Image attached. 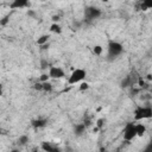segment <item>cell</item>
<instances>
[{
    "label": "cell",
    "instance_id": "10",
    "mask_svg": "<svg viewBox=\"0 0 152 152\" xmlns=\"http://www.w3.org/2000/svg\"><path fill=\"white\" fill-rule=\"evenodd\" d=\"M50 31L52 32V33H62V26L58 24V23H53V24H51V26H50Z\"/></svg>",
    "mask_w": 152,
    "mask_h": 152
},
{
    "label": "cell",
    "instance_id": "4",
    "mask_svg": "<svg viewBox=\"0 0 152 152\" xmlns=\"http://www.w3.org/2000/svg\"><path fill=\"white\" fill-rule=\"evenodd\" d=\"M122 137L125 141H132L134 138H137V128H135V124L129 121L125 125L124 129H122Z\"/></svg>",
    "mask_w": 152,
    "mask_h": 152
},
{
    "label": "cell",
    "instance_id": "8",
    "mask_svg": "<svg viewBox=\"0 0 152 152\" xmlns=\"http://www.w3.org/2000/svg\"><path fill=\"white\" fill-rule=\"evenodd\" d=\"M135 128H137V135L138 137H142L146 133V126L144 124H135Z\"/></svg>",
    "mask_w": 152,
    "mask_h": 152
},
{
    "label": "cell",
    "instance_id": "11",
    "mask_svg": "<svg viewBox=\"0 0 152 152\" xmlns=\"http://www.w3.org/2000/svg\"><path fill=\"white\" fill-rule=\"evenodd\" d=\"M140 8L142 11H147L150 8H152V0H141V6Z\"/></svg>",
    "mask_w": 152,
    "mask_h": 152
},
{
    "label": "cell",
    "instance_id": "18",
    "mask_svg": "<svg viewBox=\"0 0 152 152\" xmlns=\"http://www.w3.org/2000/svg\"><path fill=\"white\" fill-rule=\"evenodd\" d=\"M49 78H50L49 72H48V74H42L40 77H39V81H40V82H46V81H49Z\"/></svg>",
    "mask_w": 152,
    "mask_h": 152
},
{
    "label": "cell",
    "instance_id": "20",
    "mask_svg": "<svg viewBox=\"0 0 152 152\" xmlns=\"http://www.w3.org/2000/svg\"><path fill=\"white\" fill-rule=\"evenodd\" d=\"M103 121H104L103 119H99V120H97V122H96V125H97V127H99V128H101V127H102V125H103L102 122H103Z\"/></svg>",
    "mask_w": 152,
    "mask_h": 152
},
{
    "label": "cell",
    "instance_id": "16",
    "mask_svg": "<svg viewBox=\"0 0 152 152\" xmlns=\"http://www.w3.org/2000/svg\"><path fill=\"white\" fill-rule=\"evenodd\" d=\"M42 83H43V91H51L52 90L51 83H49L48 81L46 82H42Z\"/></svg>",
    "mask_w": 152,
    "mask_h": 152
},
{
    "label": "cell",
    "instance_id": "14",
    "mask_svg": "<svg viewBox=\"0 0 152 152\" xmlns=\"http://www.w3.org/2000/svg\"><path fill=\"white\" fill-rule=\"evenodd\" d=\"M27 142H28V137L26 134H23L18 138V144L19 145H26Z\"/></svg>",
    "mask_w": 152,
    "mask_h": 152
},
{
    "label": "cell",
    "instance_id": "22",
    "mask_svg": "<svg viewBox=\"0 0 152 152\" xmlns=\"http://www.w3.org/2000/svg\"><path fill=\"white\" fill-rule=\"evenodd\" d=\"M52 20H53V23H57V21L59 20V17H58V15H57V17L53 15V17H52Z\"/></svg>",
    "mask_w": 152,
    "mask_h": 152
},
{
    "label": "cell",
    "instance_id": "3",
    "mask_svg": "<svg viewBox=\"0 0 152 152\" xmlns=\"http://www.w3.org/2000/svg\"><path fill=\"white\" fill-rule=\"evenodd\" d=\"M87 76V71L82 68H76L72 70V72L70 74V76L68 77V83L69 84H76V83H81Z\"/></svg>",
    "mask_w": 152,
    "mask_h": 152
},
{
    "label": "cell",
    "instance_id": "17",
    "mask_svg": "<svg viewBox=\"0 0 152 152\" xmlns=\"http://www.w3.org/2000/svg\"><path fill=\"white\" fill-rule=\"evenodd\" d=\"M42 148H43V150H45V151H55V150H56L55 147L50 146V144H49V142H43Z\"/></svg>",
    "mask_w": 152,
    "mask_h": 152
},
{
    "label": "cell",
    "instance_id": "15",
    "mask_svg": "<svg viewBox=\"0 0 152 152\" xmlns=\"http://www.w3.org/2000/svg\"><path fill=\"white\" fill-rule=\"evenodd\" d=\"M102 51H103V48H102L101 45H95V46L93 48V53L96 55V56L102 55Z\"/></svg>",
    "mask_w": 152,
    "mask_h": 152
},
{
    "label": "cell",
    "instance_id": "6",
    "mask_svg": "<svg viewBox=\"0 0 152 152\" xmlns=\"http://www.w3.org/2000/svg\"><path fill=\"white\" fill-rule=\"evenodd\" d=\"M49 76H50V78L58 80V78H63L65 76V72L61 66L53 65V66H50V69H49Z\"/></svg>",
    "mask_w": 152,
    "mask_h": 152
},
{
    "label": "cell",
    "instance_id": "9",
    "mask_svg": "<svg viewBox=\"0 0 152 152\" xmlns=\"http://www.w3.org/2000/svg\"><path fill=\"white\" fill-rule=\"evenodd\" d=\"M74 131H75V134L82 135L84 133V131H86V124H78V125H76L75 128H74Z\"/></svg>",
    "mask_w": 152,
    "mask_h": 152
},
{
    "label": "cell",
    "instance_id": "13",
    "mask_svg": "<svg viewBox=\"0 0 152 152\" xmlns=\"http://www.w3.org/2000/svg\"><path fill=\"white\" fill-rule=\"evenodd\" d=\"M45 124H46V120L45 119H38V120H34L33 122H32V125H33V127H43V126H45Z\"/></svg>",
    "mask_w": 152,
    "mask_h": 152
},
{
    "label": "cell",
    "instance_id": "2",
    "mask_svg": "<svg viewBox=\"0 0 152 152\" xmlns=\"http://www.w3.org/2000/svg\"><path fill=\"white\" fill-rule=\"evenodd\" d=\"M107 51H108V57L110 59H114L122 53L124 46L121 43H119L116 40H109L108 45H107Z\"/></svg>",
    "mask_w": 152,
    "mask_h": 152
},
{
    "label": "cell",
    "instance_id": "1",
    "mask_svg": "<svg viewBox=\"0 0 152 152\" xmlns=\"http://www.w3.org/2000/svg\"><path fill=\"white\" fill-rule=\"evenodd\" d=\"M134 121H142L152 118V106L145 104V106H137L133 113Z\"/></svg>",
    "mask_w": 152,
    "mask_h": 152
},
{
    "label": "cell",
    "instance_id": "21",
    "mask_svg": "<svg viewBox=\"0 0 152 152\" xmlns=\"http://www.w3.org/2000/svg\"><path fill=\"white\" fill-rule=\"evenodd\" d=\"M145 151H152V140L148 142V145L146 146V148H145Z\"/></svg>",
    "mask_w": 152,
    "mask_h": 152
},
{
    "label": "cell",
    "instance_id": "5",
    "mask_svg": "<svg viewBox=\"0 0 152 152\" xmlns=\"http://www.w3.org/2000/svg\"><path fill=\"white\" fill-rule=\"evenodd\" d=\"M102 14V12L100 11V8L97 7H94V6H88L84 8V17L89 20H93V19H97L100 15Z\"/></svg>",
    "mask_w": 152,
    "mask_h": 152
},
{
    "label": "cell",
    "instance_id": "7",
    "mask_svg": "<svg viewBox=\"0 0 152 152\" xmlns=\"http://www.w3.org/2000/svg\"><path fill=\"white\" fill-rule=\"evenodd\" d=\"M30 6V0H12L10 4L11 10H20V8H26Z\"/></svg>",
    "mask_w": 152,
    "mask_h": 152
},
{
    "label": "cell",
    "instance_id": "19",
    "mask_svg": "<svg viewBox=\"0 0 152 152\" xmlns=\"http://www.w3.org/2000/svg\"><path fill=\"white\" fill-rule=\"evenodd\" d=\"M89 88V83L88 82H81V84H80V90H87Z\"/></svg>",
    "mask_w": 152,
    "mask_h": 152
},
{
    "label": "cell",
    "instance_id": "12",
    "mask_svg": "<svg viewBox=\"0 0 152 152\" xmlns=\"http://www.w3.org/2000/svg\"><path fill=\"white\" fill-rule=\"evenodd\" d=\"M49 34H42L38 39H37V44L38 45H45L48 42H49Z\"/></svg>",
    "mask_w": 152,
    "mask_h": 152
}]
</instances>
